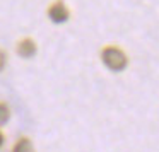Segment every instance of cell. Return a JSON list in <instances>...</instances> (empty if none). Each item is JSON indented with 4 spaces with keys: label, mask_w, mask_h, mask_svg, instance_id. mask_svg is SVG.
Segmentation results:
<instances>
[{
    "label": "cell",
    "mask_w": 159,
    "mask_h": 152,
    "mask_svg": "<svg viewBox=\"0 0 159 152\" xmlns=\"http://www.w3.org/2000/svg\"><path fill=\"white\" fill-rule=\"evenodd\" d=\"M103 62L110 70H113V72H121V70L127 67V56H125V53L121 51V50L111 46V48H106L103 51Z\"/></svg>",
    "instance_id": "6da1fadb"
},
{
    "label": "cell",
    "mask_w": 159,
    "mask_h": 152,
    "mask_svg": "<svg viewBox=\"0 0 159 152\" xmlns=\"http://www.w3.org/2000/svg\"><path fill=\"white\" fill-rule=\"evenodd\" d=\"M69 9L65 7V4H63L62 0H58V2H55V4L50 7L48 11V17L52 19L55 24H62V22H67L69 21Z\"/></svg>",
    "instance_id": "7a4b0ae2"
},
{
    "label": "cell",
    "mask_w": 159,
    "mask_h": 152,
    "mask_svg": "<svg viewBox=\"0 0 159 152\" xmlns=\"http://www.w3.org/2000/svg\"><path fill=\"white\" fill-rule=\"evenodd\" d=\"M17 53L22 56V58H31V56L36 55V43L33 39L26 38L22 39L21 43L17 45Z\"/></svg>",
    "instance_id": "3957f363"
},
{
    "label": "cell",
    "mask_w": 159,
    "mask_h": 152,
    "mask_svg": "<svg viewBox=\"0 0 159 152\" xmlns=\"http://www.w3.org/2000/svg\"><path fill=\"white\" fill-rule=\"evenodd\" d=\"M12 152H34V147H33L29 138H21V140L14 145V150Z\"/></svg>",
    "instance_id": "277c9868"
},
{
    "label": "cell",
    "mask_w": 159,
    "mask_h": 152,
    "mask_svg": "<svg viewBox=\"0 0 159 152\" xmlns=\"http://www.w3.org/2000/svg\"><path fill=\"white\" fill-rule=\"evenodd\" d=\"M9 116H11V111H9L7 104H4V103H0V125H4V123H7Z\"/></svg>",
    "instance_id": "5b68a950"
},
{
    "label": "cell",
    "mask_w": 159,
    "mask_h": 152,
    "mask_svg": "<svg viewBox=\"0 0 159 152\" xmlns=\"http://www.w3.org/2000/svg\"><path fill=\"white\" fill-rule=\"evenodd\" d=\"M4 67H5V53L0 50V72L4 70Z\"/></svg>",
    "instance_id": "8992f818"
},
{
    "label": "cell",
    "mask_w": 159,
    "mask_h": 152,
    "mask_svg": "<svg viewBox=\"0 0 159 152\" xmlns=\"http://www.w3.org/2000/svg\"><path fill=\"white\" fill-rule=\"evenodd\" d=\"M2 144H4V135L0 133V147H2Z\"/></svg>",
    "instance_id": "52a82bcc"
}]
</instances>
